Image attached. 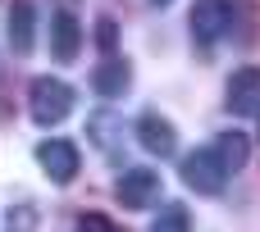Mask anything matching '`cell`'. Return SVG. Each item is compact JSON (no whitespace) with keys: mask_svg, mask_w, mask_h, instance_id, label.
<instances>
[{"mask_svg":"<svg viewBox=\"0 0 260 232\" xmlns=\"http://www.w3.org/2000/svg\"><path fill=\"white\" fill-rule=\"evenodd\" d=\"M73 87L69 82H59V78H37L32 87H27V114H32V123H41V128H55V123H64L69 114H73Z\"/></svg>","mask_w":260,"mask_h":232,"instance_id":"1","label":"cell"},{"mask_svg":"<svg viewBox=\"0 0 260 232\" xmlns=\"http://www.w3.org/2000/svg\"><path fill=\"white\" fill-rule=\"evenodd\" d=\"M178 173H183V182H187L197 196H219V191H224V178H229V169L219 164L215 146H201V150L183 155Z\"/></svg>","mask_w":260,"mask_h":232,"instance_id":"2","label":"cell"},{"mask_svg":"<svg viewBox=\"0 0 260 232\" xmlns=\"http://www.w3.org/2000/svg\"><path fill=\"white\" fill-rule=\"evenodd\" d=\"M238 5H242V0H197V5H192V36L206 41V46L219 41V36L233 27Z\"/></svg>","mask_w":260,"mask_h":232,"instance_id":"3","label":"cell"},{"mask_svg":"<svg viewBox=\"0 0 260 232\" xmlns=\"http://www.w3.org/2000/svg\"><path fill=\"white\" fill-rule=\"evenodd\" d=\"M37 164L46 169V178H50V182L69 187V182L78 178V169H82V155H78V146H73V141L50 137V141H41V146H37Z\"/></svg>","mask_w":260,"mask_h":232,"instance_id":"4","label":"cell"},{"mask_svg":"<svg viewBox=\"0 0 260 232\" xmlns=\"http://www.w3.org/2000/svg\"><path fill=\"white\" fill-rule=\"evenodd\" d=\"M114 196H119L128 210H146V205L160 201V173H155V169H128V173L119 178Z\"/></svg>","mask_w":260,"mask_h":232,"instance_id":"5","label":"cell"},{"mask_svg":"<svg viewBox=\"0 0 260 232\" xmlns=\"http://www.w3.org/2000/svg\"><path fill=\"white\" fill-rule=\"evenodd\" d=\"M224 100H229V109H233V114H256V109H260V68H256V64L233 68Z\"/></svg>","mask_w":260,"mask_h":232,"instance_id":"6","label":"cell"},{"mask_svg":"<svg viewBox=\"0 0 260 232\" xmlns=\"http://www.w3.org/2000/svg\"><path fill=\"white\" fill-rule=\"evenodd\" d=\"M78 50H82V23H78L69 9H59V14L50 18V55H55L59 64H73Z\"/></svg>","mask_w":260,"mask_h":232,"instance_id":"7","label":"cell"},{"mask_svg":"<svg viewBox=\"0 0 260 232\" xmlns=\"http://www.w3.org/2000/svg\"><path fill=\"white\" fill-rule=\"evenodd\" d=\"M137 141H142L151 155H160V160H169V155L178 150V132H174V123L160 119V114H142V119H137Z\"/></svg>","mask_w":260,"mask_h":232,"instance_id":"8","label":"cell"},{"mask_svg":"<svg viewBox=\"0 0 260 232\" xmlns=\"http://www.w3.org/2000/svg\"><path fill=\"white\" fill-rule=\"evenodd\" d=\"M91 87H96V96L119 100V96L133 87V73H128V64H123V59H105V64L91 73Z\"/></svg>","mask_w":260,"mask_h":232,"instance_id":"9","label":"cell"},{"mask_svg":"<svg viewBox=\"0 0 260 232\" xmlns=\"http://www.w3.org/2000/svg\"><path fill=\"white\" fill-rule=\"evenodd\" d=\"M32 32H37V23H32V5L18 0V5L9 9V46H14V55H27V50H32Z\"/></svg>","mask_w":260,"mask_h":232,"instance_id":"10","label":"cell"},{"mask_svg":"<svg viewBox=\"0 0 260 232\" xmlns=\"http://www.w3.org/2000/svg\"><path fill=\"white\" fill-rule=\"evenodd\" d=\"M215 155H219V164H224L229 173H238V169L247 164L251 146H247V137H242V132H219V137H215Z\"/></svg>","mask_w":260,"mask_h":232,"instance_id":"11","label":"cell"},{"mask_svg":"<svg viewBox=\"0 0 260 232\" xmlns=\"http://www.w3.org/2000/svg\"><path fill=\"white\" fill-rule=\"evenodd\" d=\"M151 232H192V214H187V205H165V210L155 214Z\"/></svg>","mask_w":260,"mask_h":232,"instance_id":"12","label":"cell"},{"mask_svg":"<svg viewBox=\"0 0 260 232\" xmlns=\"http://www.w3.org/2000/svg\"><path fill=\"white\" fill-rule=\"evenodd\" d=\"M96 46H101L105 55H114V46H119V27H114V18H101V23H96Z\"/></svg>","mask_w":260,"mask_h":232,"instance_id":"13","label":"cell"},{"mask_svg":"<svg viewBox=\"0 0 260 232\" xmlns=\"http://www.w3.org/2000/svg\"><path fill=\"white\" fill-rule=\"evenodd\" d=\"M78 232H123L114 219H105V214H82L78 219Z\"/></svg>","mask_w":260,"mask_h":232,"instance_id":"14","label":"cell"},{"mask_svg":"<svg viewBox=\"0 0 260 232\" xmlns=\"http://www.w3.org/2000/svg\"><path fill=\"white\" fill-rule=\"evenodd\" d=\"M151 5H169V0H151Z\"/></svg>","mask_w":260,"mask_h":232,"instance_id":"15","label":"cell"}]
</instances>
